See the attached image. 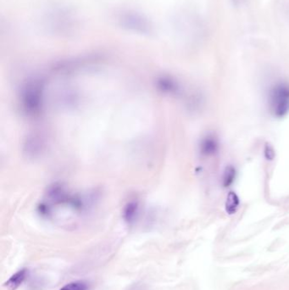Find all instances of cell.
<instances>
[{"label":"cell","mask_w":289,"mask_h":290,"mask_svg":"<svg viewBox=\"0 0 289 290\" xmlns=\"http://www.w3.org/2000/svg\"><path fill=\"white\" fill-rule=\"evenodd\" d=\"M269 111L276 118H283L289 113V83L276 82L268 92Z\"/></svg>","instance_id":"6da1fadb"},{"label":"cell","mask_w":289,"mask_h":290,"mask_svg":"<svg viewBox=\"0 0 289 290\" xmlns=\"http://www.w3.org/2000/svg\"><path fill=\"white\" fill-rule=\"evenodd\" d=\"M122 22L126 27L132 29L135 32L148 33L150 32V26L147 20L142 19V16H137L135 14H127L122 19Z\"/></svg>","instance_id":"7a4b0ae2"},{"label":"cell","mask_w":289,"mask_h":290,"mask_svg":"<svg viewBox=\"0 0 289 290\" xmlns=\"http://www.w3.org/2000/svg\"><path fill=\"white\" fill-rule=\"evenodd\" d=\"M219 151H220V142L215 135L208 134L201 139L200 151L202 156L206 157L216 156Z\"/></svg>","instance_id":"3957f363"},{"label":"cell","mask_w":289,"mask_h":290,"mask_svg":"<svg viewBox=\"0 0 289 290\" xmlns=\"http://www.w3.org/2000/svg\"><path fill=\"white\" fill-rule=\"evenodd\" d=\"M27 274V270L21 269L15 274L12 275L5 283L4 286L8 290H16L18 288L22 282L25 281Z\"/></svg>","instance_id":"277c9868"},{"label":"cell","mask_w":289,"mask_h":290,"mask_svg":"<svg viewBox=\"0 0 289 290\" xmlns=\"http://www.w3.org/2000/svg\"><path fill=\"white\" fill-rule=\"evenodd\" d=\"M240 201L238 196L236 195V192H228V195L226 196V203H225V208L226 211L229 215H232L235 214L237 211V209L239 207Z\"/></svg>","instance_id":"5b68a950"},{"label":"cell","mask_w":289,"mask_h":290,"mask_svg":"<svg viewBox=\"0 0 289 290\" xmlns=\"http://www.w3.org/2000/svg\"><path fill=\"white\" fill-rule=\"evenodd\" d=\"M236 169L232 166H226L222 176V183L224 187H229L233 183L236 178Z\"/></svg>","instance_id":"8992f818"},{"label":"cell","mask_w":289,"mask_h":290,"mask_svg":"<svg viewBox=\"0 0 289 290\" xmlns=\"http://www.w3.org/2000/svg\"><path fill=\"white\" fill-rule=\"evenodd\" d=\"M60 290H87V284L83 281H76L65 285Z\"/></svg>","instance_id":"52a82bcc"}]
</instances>
